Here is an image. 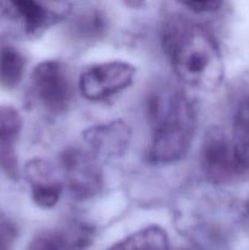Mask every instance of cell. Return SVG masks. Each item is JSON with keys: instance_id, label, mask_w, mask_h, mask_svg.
I'll list each match as a JSON object with an SVG mask.
<instances>
[{"instance_id": "cell-1", "label": "cell", "mask_w": 249, "mask_h": 250, "mask_svg": "<svg viewBox=\"0 0 249 250\" xmlns=\"http://www.w3.org/2000/svg\"><path fill=\"white\" fill-rule=\"evenodd\" d=\"M151 128L148 160L171 164L188 153L194 138L197 116L192 102L171 84H158L149 92L145 102Z\"/></svg>"}, {"instance_id": "cell-2", "label": "cell", "mask_w": 249, "mask_h": 250, "mask_svg": "<svg viewBox=\"0 0 249 250\" xmlns=\"http://www.w3.org/2000/svg\"><path fill=\"white\" fill-rule=\"evenodd\" d=\"M163 48L182 82L211 90L224 77L221 53L211 34L199 24L172 19L163 28Z\"/></svg>"}, {"instance_id": "cell-3", "label": "cell", "mask_w": 249, "mask_h": 250, "mask_svg": "<svg viewBox=\"0 0 249 250\" xmlns=\"http://www.w3.org/2000/svg\"><path fill=\"white\" fill-rule=\"evenodd\" d=\"M70 12V0H0V16L17 24L29 37L43 34Z\"/></svg>"}, {"instance_id": "cell-4", "label": "cell", "mask_w": 249, "mask_h": 250, "mask_svg": "<svg viewBox=\"0 0 249 250\" xmlns=\"http://www.w3.org/2000/svg\"><path fill=\"white\" fill-rule=\"evenodd\" d=\"M200 160L205 176L215 185L231 183L247 172L237 159L232 141L217 127L205 133Z\"/></svg>"}, {"instance_id": "cell-5", "label": "cell", "mask_w": 249, "mask_h": 250, "mask_svg": "<svg viewBox=\"0 0 249 250\" xmlns=\"http://www.w3.org/2000/svg\"><path fill=\"white\" fill-rule=\"evenodd\" d=\"M32 89L46 111L63 114L72 100V88L66 67L59 61H43L32 73Z\"/></svg>"}, {"instance_id": "cell-6", "label": "cell", "mask_w": 249, "mask_h": 250, "mask_svg": "<svg viewBox=\"0 0 249 250\" xmlns=\"http://www.w3.org/2000/svg\"><path fill=\"white\" fill-rule=\"evenodd\" d=\"M60 163L63 180L76 199H89L103 189L102 168L93 153L80 148H68L61 154Z\"/></svg>"}, {"instance_id": "cell-7", "label": "cell", "mask_w": 249, "mask_h": 250, "mask_svg": "<svg viewBox=\"0 0 249 250\" xmlns=\"http://www.w3.org/2000/svg\"><path fill=\"white\" fill-rule=\"evenodd\" d=\"M136 68L124 61L93 65L80 77V90L85 99L100 102L126 89L133 82Z\"/></svg>"}, {"instance_id": "cell-8", "label": "cell", "mask_w": 249, "mask_h": 250, "mask_svg": "<svg viewBox=\"0 0 249 250\" xmlns=\"http://www.w3.org/2000/svg\"><path fill=\"white\" fill-rule=\"evenodd\" d=\"M131 136L128 125L122 120H115L109 124L89 127L83 133V139L97 158L114 159L126 153Z\"/></svg>"}, {"instance_id": "cell-9", "label": "cell", "mask_w": 249, "mask_h": 250, "mask_svg": "<svg viewBox=\"0 0 249 250\" xmlns=\"http://www.w3.org/2000/svg\"><path fill=\"white\" fill-rule=\"evenodd\" d=\"M24 173L31 187L32 199L38 207L49 209L58 204L62 192V183L49 161L33 159L27 163Z\"/></svg>"}, {"instance_id": "cell-10", "label": "cell", "mask_w": 249, "mask_h": 250, "mask_svg": "<svg viewBox=\"0 0 249 250\" xmlns=\"http://www.w3.org/2000/svg\"><path fill=\"white\" fill-rule=\"evenodd\" d=\"M109 250H168V238L161 227L149 226L114 244Z\"/></svg>"}, {"instance_id": "cell-11", "label": "cell", "mask_w": 249, "mask_h": 250, "mask_svg": "<svg viewBox=\"0 0 249 250\" xmlns=\"http://www.w3.org/2000/svg\"><path fill=\"white\" fill-rule=\"evenodd\" d=\"M26 59L15 46L0 45V87L14 89L23 77Z\"/></svg>"}, {"instance_id": "cell-12", "label": "cell", "mask_w": 249, "mask_h": 250, "mask_svg": "<svg viewBox=\"0 0 249 250\" xmlns=\"http://www.w3.org/2000/svg\"><path fill=\"white\" fill-rule=\"evenodd\" d=\"M234 151L238 161L246 171L249 170V95L243 98L234 115L233 137Z\"/></svg>"}, {"instance_id": "cell-13", "label": "cell", "mask_w": 249, "mask_h": 250, "mask_svg": "<svg viewBox=\"0 0 249 250\" xmlns=\"http://www.w3.org/2000/svg\"><path fill=\"white\" fill-rule=\"evenodd\" d=\"M21 129L20 112L10 105H0V146H15Z\"/></svg>"}, {"instance_id": "cell-14", "label": "cell", "mask_w": 249, "mask_h": 250, "mask_svg": "<svg viewBox=\"0 0 249 250\" xmlns=\"http://www.w3.org/2000/svg\"><path fill=\"white\" fill-rule=\"evenodd\" d=\"M72 27V36L82 41H94L105 33L104 19L98 12H88L78 16L71 24Z\"/></svg>"}, {"instance_id": "cell-15", "label": "cell", "mask_w": 249, "mask_h": 250, "mask_svg": "<svg viewBox=\"0 0 249 250\" xmlns=\"http://www.w3.org/2000/svg\"><path fill=\"white\" fill-rule=\"evenodd\" d=\"M27 250H72L63 231H46L37 234Z\"/></svg>"}, {"instance_id": "cell-16", "label": "cell", "mask_w": 249, "mask_h": 250, "mask_svg": "<svg viewBox=\"0 0 249 250\" xmlns=\"http://www.w3.org/2000/svg\"><path fill=\"white\" fill-rule=\"evenodd\" d=\"M177 1L194 12L216 11L222 4V0H177Z\"/></svg>"}, {"instance_id": "cell-17", "label": "cell", "mask_w": 249, "mask_h": 250, "mask_svg": "<svg viewBox=\"0 0 249 250\" xmlns=\"http://www.w3.org/2000/svg\"><path fill=\"white\" fill-rule=\"evenodd\" d=\"M16 238V229L9 220L0 217V250H7Z\"/></svg>"}, {"instance_id": "cell-18", "label": "cell", "mask_w": 249, "mask_h": 250, "mask_svg": "<svg viewBox=\"0 0 249 250\" xmlns=\"http://www.w3.org/2000/svg\"><path fill=\"white\" fill-rule=\"evenodd\" d=\"M127 5H129L131 7H139L146 1V0H124Z\"/></svg>"}]
</instances>
